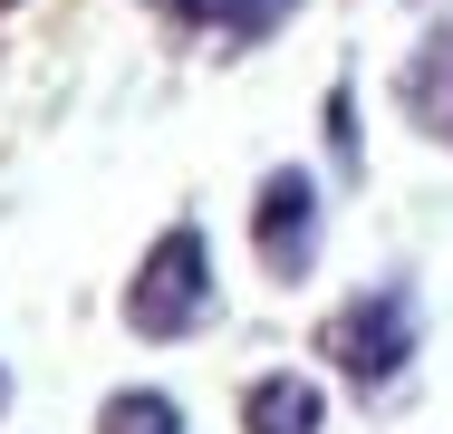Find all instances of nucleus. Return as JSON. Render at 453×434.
I'll use <instances>...</instances> for the list:
<instances>
[{
	"instance_id": "20e7f679",
	"label": "nucleus",
	"mask_w": 453,
	"mask_h": 434,
	"mask_svg": "<svg viewBox=\"0 0 453 434\" xmlns=\"http://www.w3.org/2000/svg\"><path fill=\"white\" fill-rule=\"evenodd\" d=\"M395 116H405L425 145H453V29H425L415 58L395 68Z\"/></svg>"
},
{
	"instance_id": "1a4fd4ad",
	"label": "nucleus",
	"mask_w": 453,
	"mask_h": 434,
	"mask_svg": "<svg viewBox=\"0 0 453 434\" xmlns=\"http://www.w3.org/2000/svg\"><path fill=\"white\" fill-rule=\"evenodd\" d=\"M0 415H10V367H0Z\"/></svg>"
},
{
	"instance_id": "39448f33",
	"label": "nucleus",
	"mask_w": 453,
	"mask_h": 434,
	"mask_svg": "<svg viewBox=\"0 0 453 434\" xmlns=\"http://www.w3.org/2000/svg\"><path fill=\"white\" fill-rule=\"evenodd\" d=\"M242 434H328V386L299 376V367H271L242 386Z\"/></svg>"
},
{
	"instance_id": "f257e3e1",
	"label": "nucleus",
	"mask_w": 453,
	"mask_h": 434,
	"mask_svg": "<svg viewBox=\"0 0 453 434\" xmlns=\"http://www.w3.org/2000/svg\"><path fill=\"white\" fill-rule=\"evenodd\" d=\"M212 309H222V280H212V242H203V222L155 232V252L135 260V280H126V299H116V319H126L145 347L193 338Z\"/></svg>"
},
{
	"instance_id": "0eeeda50",
	"label": "nucleus",
	"mask_w": 453,
	"mask_h": 434,
	"mask_svg": "<svg viewBox=\"0 0 453 434\" xmlns=\"http://www.w3.org/2000/svg\"><path fill=\"white\" fill-rule=\"evenodd\" d=\"M96 434H183V406L165 386H116V396L96 406Z\"/></svg>"
},
{
	"instance_id": "423d86ee",
	"label": "nucleus",
	"mask_w": 453,
	"mask_h": 434,
	"mask_svg": "<svg viewBox=\"0 0 453 434\" xmlns=\"http://www.w3.org/2000/svg\"><path fill=\"white\" fill-rule=\"evenodd\" d=\"M145 10H165L183 29H222V39H271L289 19V0H145Z\"/></svg>"
},
{
	"instance_id": "6e6552de",
	"label": "nucleus",
	"mask_w": 453,
	"mask_h": 434,
	"mask_svg": "<svg viewBox=\"0 0 453 434\" xmlns=\"http://www.w3.org/2000/svg\"><path fill=\"white\" fill-rule=\"evenodd\" d=\"M328 145H338V165H357V97L348 87H328Z\"/></svg>"
},
{
	"instance_id": "f03ea898",
	"label": "nucleus",
	"mask_w": 453,
	"mask_h": 434,
	"mask_svg": "<svg viewBox=\"0 0 453 434\" xmlns=\"http://www.w3.org/2000/svg\"><path fill=\"white\" fill-rule=\"evenodd\" d=\"M415 338H425V299H415L405 280H376V290L338 299V309L319 319V357H328V367H338L348 386H366V396L405 376Z\"/></svg>"
},
{
	"instance_id": "7ed1b4c3",
	"label": "nucleus",
	"mask_w": 453,
	"mask_h": 434,
	"mask_svg": "<svg viewBox=\"0 0 453 434\" xmlns=\"http://www.w3.org/2000/svg\"><path fill=\"white\" fill-rule=\"evenodd\" d=\"M251 252H261V270H271L280 290H299L319 270V252H328V193H319L309 165L261 174V193H251Z\"/></svg>"
}]
</instances>
